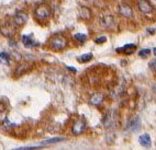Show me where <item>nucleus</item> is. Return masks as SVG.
I'll return each instance as SVG.
<instances>
[{"label":"nucleus","instance_id":"2","mask_svg":"<svg viewBox=\"0 0 156 150\" xmlns=\"http://www.w3.org/2000/svg\"><path fill=\"white\" fill-rule=\"evenodd\" d=\"M34 15L40 21L46 20L51 15V8L48 6H46V5H41V6H39L35 9Z\"/></svg>","mask_w":156,"mask_h":150},{"label":"nucleus","instance_id":"28","mask_svg":"<svg viewBox=\"0 0 156 150\" xmlns=\"http://www.w3.org/2000/svg\"><path fill=\"white\" fill-rule=\"evenodd\" d=\"M155 1H156V0H155Z\"/></svg>","mask_w":156,"mask_h":150},{"label":"nucleus","instance_id":"10","mask_svg":"<svg viewBox=\"0 0 156 150\" xmlns=\"http://www.w3.org/2000/svg\"><path fill=\"white\" fill-rule=\"evenodd\" d=\"M135 48H136V46L134 44H126V45H124L123 47L118 48L117 52L118 53H124V54H126V55H130V54L133 53Z\"/></svg>","mask_w":156,"mask_h":150},{"label":"nucleus","instance_id":"4","mask_svg":"<svg viewBox=\"0 0 156 150\" xmlns=\"http://www.w3.org/2000/svg\"><path fill=\"white\" fill-rule=\"evenodd\" d=\"M28 21V14L25 13V12H22V11H19L16 13L14 15V19H13V22L16 25L18 26H22L27 23Z\"/></svg>","mask_w":156,"mask_h":150},{"label":"nucleus","instance_id":"16","mask_svg":"<svg viewBox=\"0 0 156 150\" xmlns=\"http://www.w3.org/2000/svg\"><path fill=\"white\" fill-rule=\"evenodd\" d=\"M62 140H63V138H61V137H56V138H52V139H48V140H45V141H43L42 144H43V145L55 144V142L62 141Z\"/></svg>","mask_w":156,"mask_h":150},{"label":"nucleus","instance_id":"22","mask_svg":"<svg viewBox=\"0 0 156 150\" xmlns=\"http://www.w3.org/2000/svg\"><path fill=\"white\" fill-rule=\"evenodd\" d=\"M106 41H107L106 36H100V37H98V39H95V42L97 43V44H102V43H105Z\"/></svg>","mask_w":156,"mask_h":150},{"label":"nucleus","instance_id":"5","mask_svg":"<svg viewBox=\"0 0 156 150\" xmlns=\"http://www.w3.org/2000/svg\"><path fill=\"white\" fill-rule=\"evenodd\" d=\"M139 8L143 13L150 14L153 11V7L151 6V3L147 0H140L139 1Z\"/></svg>","mask_w":156,"mask_h":150},{"label":"nucleus","instance_id":"26","mask_svg":"<svg viewBox=\"0 0 156 150\" xmlns=\"http://www.w3.org/2000/svg\"><path fill=\"white\" fill-rule=\"evenodd\" d=\"M153 52H154V54L156 55V47H155V48H153Z\"/></svg>","mask_w":156,"mask_h":150},{"label":"nucleus","instance_id":"11","mask_svg":"<svg viewBox=\"0 0 156 150\" xmlns=\"http://www.w3.org/2000/svg\"><path fill=\"white\" fill-rule=\"evenodd\" d=\"M103 101V94L102 93H95V94H92L91 97H90V103H91L92 105H100L101 103Z\"/></svg>","mask_w":156,"mask_h":150},{"label":"nucleus","instance_id":"1","mask_svg":"<svg viewBox=\"0 0 156 150\" xmlns=\"http://www.w3.org/2000/svg\"><path fill=\"white\" fill-rule=\"evenodd\" d=\"M50 46L53 48L54 50L64 49L67 46V39L64 35H62V34L54 35L53 37L50 39Z\"/></svg>","mask_w":156,"mask_h":150},{"label":"nucleus","instance_id":"23","mask_svg":"<svg viewBox=\"0 0 156 150\" xmlns=\"http://www.w3.org/2000/svg\"><path fill=\"white\" fill-rule=\"evenodd\" d=\"M6 110H7L6 104H5L3 102H0V115L3 114V113L6 112Z\"/></svg>","mask_w":156,"mask_h":150},{"label":"nucleus","instance_id":"20","mask_svg":"<svg viewBox=\"0 0 156 150\" xmlns=\"http://www.w3.org/2000/svg\"><path fill=\"white\" fill-rule=\"evenodd\" d=\"M43 146H33V147H21L17 148V149L13 150H37V149H42Z\"/></svg>","mask_w":156,"mask_h":150},{"label":"nucleus","instance_id":"14","mask_svg":"<svg viewBox=\"0 0 156 150\" xmlns=\"http://www.w3.org/2000/svg\"><path fill=\"white\" fill-rule=\"evenodd\" d=\"M0 63L3 65H9L10 64V55L8 53H0Z\"/></svg>","mask_w":156,"mask_h":150},{"label":"nucleus","instance_id":"19","mask_svg":"<svg viewBox=\"0 0 156 150\" xmlns=\"http://www.w3.org/2000/svg\"><path fill=\"white\" fill-rule=\"evenodd\" d=\"M80 15H81L83 18H85V19H88V18L90 17V11H89V9H87V8H83V9H81Z\"/></svg>","mask_w":156,"mask_h":150},{"label":"nucleus","instance_id":"13","mask_svg":"<svg viewBox=\"0 0 156 150\" xmlns=\"http://www.w3.org/2000/svg\"><path fill=\"white\" fill-rule=\"evenodd\" d=\"M92 54L91 53H88V54H84V55L79 56L77 58V60L79 61V63H81V64H84V63H88V61H90L92 59Z\"/></svg>","mask_w":156,"mask_h":150},{"label":"nucleus","instance_id":"8","mask_svg":"<svg viewBox=\"0 0 156 150\" xmlns=\"http://www.w3.org/2000/svg\"><path fill=\"white\" fill-rule=\"evenodd\" d=\"M139 142L140 145L144 148H150L151 144H152V140H151V137L148 134H143L139 137Z\"/></svg>","mask_w":156,"mask_h":150},{"label":"nucleus","instance_id":"7","mask_svg":"<svg viewBox=\"0 0 156 150\" xmlns=\"http://www.w3.org/2000/svg\"><path fill=\"white\" fill-rule=\"evenodd\" d=\"M140 126H141V121H140L139 117L135 116V117H133V118H132L130 122H129L126 129H128V131H137V129L140 128Z\"/></svg>","mask_w":156,"mask_h":150},{"label":"nucleus","instance_id":"25","mask_svg":"<svg viewBox=\"0 0 156 150\" xmlns=\"http://www.w3.org/2000/svg\"><path fill=\"white\" fill-rule=\"evenodd\" d=\"M67 68H68L69 70H72V71H74V72L76 71V69H75V68H73V67H67Z\"/></svg>","mask_w":156,"mask_h":150},{"label":"nucleus","instance_id":"12","mask_svg":"<svg viewBox=\"0 0 156 150\" xmlns=\"http://www.w3.org/2000/svg\"><path fill=\"white\" fill-rule=\"evenodd\" d=\"M22 43L24 44V46H27V47H35V46L39 45L36 42H34L33 39L29 35L22 36Z\"/></svg>","mask_w":156,"mask_h":150},{"label":"nucleus","instance_id":"27","mask_svg":"<svg viewBox=\"0 0 156 150\" xmlns=\"http://www.w3.org/2000/svg\"><path fill=\"white\" fill-rule=\"evenodd\" d=\"M154 91L156 92V86H154Z\"/></svg>","mask_w":156,"mask_h":150},{"label":"nucleus","instance_id":"15","mask_svg":"<svg viewBox=\"0 0 156 150\" xmlns=\"http://www.w3.org/2000/svg\"><path fill=\"white\" fill-rule=\"evenodd\" d=\"M102 24L105 25V26H108V28L112 26V24H113V18L110 17V15H107V17H105V18H103V20H102Z\"/></svg>","mask_w":156,"mask_h":150},{"label":"nucleus","instance_id":"9","mask_svg":"<svg viewBox=\"0 0 156 150\" xmlns=\"http://www.w3.org/2000/svg\"><path fill=\"white\" fill-rule=\"evenodd\" d=\"M0 32H1L2 35L7 36V37H11V36H13L14 33H16L13 26H10V25H8V24L1 26V28H0Z\"/></svg>","mask_w":156,"mask_h":150},{"label":"nucleus","instance_id":"21","mask_svg":"<svg viewBox=\"0 0 156 150\" xmlns=\"http://www.w3.org/2000/svg\"><path fill=\"white\" fill-rule=\"evenodd\" d=\"M25 68H28V66H27V65H21V66H19L17 68V75L18 76H20V75H22L23 72L25 71Z\"/></svg>","mask_w":156,"mask_h":150},{"label":"nucleus","instance_id":"24","mask_svg":"<svg viewBox=\"0 0 156 150\" xmlns=\"http://www.w3.org/2000/svg\"><path fill=\"white\" fill-rule=\"evenodd\" d=\"M148 33H150V34H154V33H155V29H148Z\"/></svg>","mask_w":156,"mask_h":150},{"label":"nucleus","instance_id":"6","mask_svg":"<svg viewBox=\"0 0 156 150\" xmlns=\"http://www.w3.org/2000/svg\"><path fill=\"white\" fill-rule=\"evenodd\" d=\"M119 12H120L121 15L126 18L132 17V8L126 3H121L120 7H119Z\"/></svg>","mask_w":156,"mask_h":150},{"label":"nucleus","instance_id":"3","mask_svg":"<svg viewBox=\"0 0 156 150\" xmlns=\"http://www.w3.org/2000/svg\"><path fill=\"white\" fill-rule=\"evenodd\" d=\"M85 129H86V122H85L84 120H77L75 122V124L73 125V134L74 135H80V134H83L85 131Z\"/></svg>","mask_w":156,"mask_h":150},{"label":"nucleus","instance_id":"18","mask_svg":"<svg viewBox=\"0 0 156 150\" xmlns=\"http://www.w3.org/2000/svg\"><path fill=\"white\" fill-rule=\"evenodd\" d=\"M150 54H151V49H148V48H144V49H141L139 52V56L140 57H143V58L147 57Z\"/></svg>","mask_w":156,"mask_h":150},{"label":"nucleus","instance_id":"17","mask_svg":"<svg viewBox=\"0 0 156 150\" xmlns=\"http://www.w3.org/2000/svg\"><path fill=\"white\" fill-rule=\"evenodd\" d=\"M75 39H77L78 42H80V43H84L85 41L87 39V36L85 35V34H81V33H77V34H75Z\"/></svg>","mask_w":156,"mask_h":150}]
</instances>
